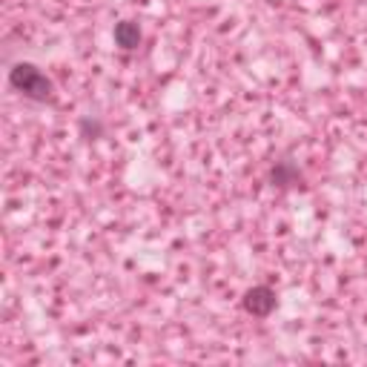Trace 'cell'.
Instances as JSON below:
<instances>
[{"label": "cell", "mask_w": 367, "mask_h": 367, "mask_svg": "<svg viewBox=\"0 0 367 367\" xmlns=\"http://www.w3.org/2000/svg\"><path fill=\"white\" fill-rule=\"evenodd\" d=\"M9 80H12V87L18 92H23V95H29L35 101H46L49 92H52L49 77L40 72L37 66H32V63H18L12 69V75H9Z\"/></svg>", "instance_id": "1"}, {"label": "cell", "mask_w": 367, "mask_h": 367, "mask_svg": "<svg viewBox=\"0 0 367 367\" xmlns=\"http://www.w3.org/2000/svg\"><path fill=\"white\" fill-rule=\"evenodd\" d=\"M273 307H275V293L270 287H253L244 296V310L253 316H270Z\"/></svg>", "instance_id": "2"}, {"label": "cell", "mask_w": 367, "mask_h": 367, "mask_svg": "<svg viewBox=\"0 0 367 367\" xmlns=\"http://www.w3.org/2000/svg\"><path fill=\"white\" fill-rule=\"evenodd\" d=\"M115 44L120 46V49H135L138 44H141V29L135 26V23H118L115 26Z\"/></svg>", "instance_id": "3"}]
</instances>
